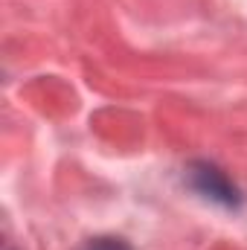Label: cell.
Instances as JSON below:
<instances>
[{"label":"cell","mask_w":247,"mask_h":250,"mask_svg":"<svg viewBox=\"0 0 247 250\" xmlns=\"http://www.w3.org/2000/svg\"><path fill=\"white\" fill-rule=\"evenodd\" d=\"M189 181H192V187L198 189L204 198H209V201H215L221 207H239L242 204L239 189L233 187L230 178L218 166H212V163H195L189 169Z\"/></svg>","instance_id":"cell-1"},{"label":"cell","mask_w":247,"mask_h":250,"mask_svg":"<svg viewBox=\"0 0 247 250\" xmlns=\"http://www.w3.org/2000/svg\"><path fill=\"white\" fill-rule=\"evenodd\" d=\"M87 250H131V245H125L123 239H114V236H102V239H93Z\"/></svg>","instance_id":"cell-2"}]
</instances>
